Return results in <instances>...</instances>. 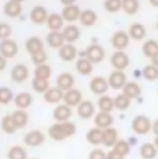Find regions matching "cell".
I'll return each instance as SVG.
<instances>
[{"mask_svg": "<svg viewBox=\"0 0 158 159\" xmlns=\"http://www.w3.org/2000/svg\"><path fill=\"white\" fill-rule=\"evenodd\" d=\"M148 2H150V4L153 7H158V0H148Z\"/></svg>", "mask_w": 158, "mask_h": 159, "instance_id": "9f6ffc18", "label": "cell"}, {"mask_svg": "<svg viewBox=\"0 0 158 159\" xmlns=\"http://www.w3.org/2000/svg\"><path fill=\"white\" fill-rule=\"evenodd\" d=\"M25 50L28 51L31 56L32 54L39 53V51H42V50H44L42 39L38 38V36H31V38H28L25 42Z\"/></svg>", "mask_w": 158, "mask_h": 159, "instance_id": "603a6c76", "label": "cell"}, {"mask_svg": "<svg viewBox=\"0 0 158 159\" xmlns=\"http://www.w3.org/2000/svg\"><path fill=\"white\" fill-rule=\"evenodd\" d=\"M60 2H61L63 6H71V4H75L77 0H60Z\"/></svg>", "mask_w": 158, "mask_h": 159, "instance_id": "db71d44e", "label": "cell"}, {"mask_svg": "<svg viewBox=\"0 0 158 159\" xmlns=\"http://www.w3.org/2000/svg\"><path fill=\"white\" fill-rule=\"evenodd\" d=\"M75 68H77L78 73H81V75H90L93 72V64L86 57H81L75 62Z\"/></svg>", "mask_w": 158, "mask_h": 159, "instance_id": "f1b7e54d", "label": "cell"}, {"mask_svg": "<svg viewBox=\"0 0 158 159\" xmlns=\"http://www.w3.org/2000/svg\"><path fill=\"white\" fill-rule=\"evenodd\" d=\"M79 21H81V24L83 26H93L97 22V14H96V11L90 10V8H87V10H83L81 13Z\"/></svg>", "mask_w": 158, "mask_h": 159, "instance_id": "4dcf8cb0", "label": "cell"}, {"mask_svg": "<svg viewBox=\"0 0 158 159\" xmlns=\"http://www.w3.org/2000/svg\"><path fill=\"white\" fill-rule=\"evenodd\" d=\"M87 159H107V154H105L103 149L100 148H95L90 151L89 154V158Z\"/></svg>", "mask_w": 158, "mask_h": 159, "instance_id": "681fc988", "label": "cell"}, {"mask_svg": "<svg viewBox=\"0 0 158 159\" xmlns=\"http://www.w3.org/2000/svg\"><path fill=\"white\" fill-rule=\"evenodd\" d=\"M111 65L114 71H123L129 65V57L125 51H115L111 56Z\"/></svg>", "mask_w": 158, "mask_h": 159, "instance_id": "52a82bcc", "label": "cell"}, {"mask_svg": "<svg viewBox=\"0 0 158 159\" xmlns=\"http://www.w3.org/2000/svg\"><path fill=\"white\" fill-rule=\"evenodd\" d=\"M122 93L130 100L137 98L142 93V87H140V84L136 83V82H128L125 84V87L122 89Z\"/></svg>", "mask_w": 158, "mask_h": 159, "instance_id": "83f0119b", "label": "cell"}, {"mask_svg": "<svg viewBox=\"0 0 158 159\" xmlns=\"http://www.w3.org/2000/svg\"><path fill=\"white\" fill-rule=\"evenodd\" d=\"M0 127H2V130L4 131L6 134H14L17 131V125L16 122H14L13 116L11 115H6L2 118V122H0Z\"/></svg>", "mask_w": 158, "mask_h": 159, "instance_id": "1f68e13d", "label": "cell"}, {"mask_svg": "<svg viewBox=\"0 0 158 159\" xmlns=\"http://www.w3.org/2000/svg\"><path fill=\"white\" fill-rule=\"evenodd\" d=\"M112 123H114V118L110 112H99L95 115V125L99 129L104 130L108 127H112Z\"/></svg>", "mask_w": 158, "mask_h": 159, "instance_id": "ac0fdd59", "label": "cell"}, {"mask_svg": "<svg viewBox=\"0 0 158 159\" xmlns=\"http://www.w3.org/2000/svg\"><path fill=\"white\" fill-rule=\"evenodd\" d=\"M47 44L53 48H60L61 46L65 44V39H64V35L61 30H50L47 33Z\"/></svg>", "mask_w": 158, "mask_h": 159, "instance_id": "ffe728a7", "label": "cell"}, {"mask_svg": "<svg viewBox=\"0 0 158 159\" xmlns=\"http://www.w3.org/2000/svg\"><path fill=\"white\" fill-rule=\"evenodd\" d=\"M32 89L39 94H44L46 91L50 89V83L49 80H44V79H39V78H33L32 80Z\"/></svg>", "mask_w": 158, "mask_h": 159, "instance_id": "ab89813d", "label": "cell"}, {"mask_svg": "<svg viewBox=\"0 0 158 159\" xmlns=\"http://www.w3.org/2000/svg\"><path fill=\"white\" fill-rule=\"evenodd\" d=\"M31 58H32V62L35 64L36 66L42 65V64H46V61H47V53L44 50H42V51H39V53H36V54H32Z\"/></svg>", "mask_w": 158, "mask_h": 159, "instance_id": "c3c4849f", "label": "cell"}, {"mask_svg": "<svg viewBox=\"0 0 158 159\" xmlns=\"http://www.w3.org/2000/svg\"><path fill=\"white\" fill-rule=\"evenodd\" d=\"M78 56V50L72 43H65L58 48V57L65 62H71Z\"/></svg>", "mask_w": 158, "mask_h": 159, "instance_id": "9a60e30c", "label": "cell"}, {"mask_svg": "<svg viewBox=\"0 0 158 159\" xmlns=\"http://www.w3.org/2000/svg\"><path fill=\"white\" fill-rule=\"evenodd\" d=\"M81 13H82V10L78 7L77 4H71V6H64L63 11H61V15H63L64 21L72 24V22H75V21L79 20Z\"/></svg>", "mask_w": 158, "mask_h": 159, "instance_id": "5bb4252c", "label": "cell"}, {"mask_svg": "<svg viewBox=\"0 0 158 159\" xmlns=\"http://www.w3.org/2000/svg\"><path fill=\"white\" fill-rule=\"evenodd\" d=\"M107 159H125V157H122L121 154H118L114 149H111L110 152H107Z\"/></svg>", "mask_w": 158, "mask_h": 159, "instance_id": "f907efd6", "label": "cell"}, {"mask_svg": "<svg viewBox=\"0 0 158 159\" xmlns=\"http://www.w3.org/2000/svg\"><path fill=\"white\" fill-rule=\"evenodd\" d=\"M43 98L47 104H51V105H58L60 102L64 100V91L61 89H58L57 86L50 87L46 93L43 94Z\"/></svg>", "mask_w": 158, "mask_h": 159, "instance_id": "4fadbf2b", "label": "cell"}, {"mask_svg": "<svg viewBox=\"0 0 158 159\" xmlns=\"http://www.w3.org/2000/svg\"><path fill=\"white\" fill-rule=\"evenodd\" d=\"M46 25L50 30H60L64 26V18L61 14L58 13H50L47 17Z\"/></svg>", "mask_w": 158, "mask_h": 159, "instance_id": "d4e9b609", "label": "cell"}, {"mask_svg": "<svg viewBox=\"0 0 158 159\" xmlns=\"http://www.w3.org/2000/svg\"><path fill=\"white\" fill-rule=\"evenodd\" d=\"M63 35H64V39H65V43H72L74 44L75 42L79 39V36H81V30L77 25H74V24H69V25H67L65 28H63Z\"/></svg>", "mask_w": 158, "mask_h": 159, "instance_id": "44dd1931", "label": "cell"}, {"mask_svg": "<svg viewBox=\"0 0 158 159\" xmlns=\"http://www.w3.org/2000/svg\"><path fill=\"white\" fill-rule=\"evenodd\" d=\"M157 29H158V22H157Z\"/></svg>", "mask_w": 158, "mask_h": 159, "instance_id": "91938a15", "label": "cell"}, {"mask_svg": "<svg viewBox=\"0 0 158 159\" xmlns=\"http://www.w3.org/2000/svg\"><path fill=\"white\" fill-rule=\"evenodd\" d=\"M97 107H99L100 112H110L115 108L114 105V98L110 96H100L99 97V101H97Z\"/></svg>", "mask_w": 158, "mask_h": 159, "instance_id": "d6a6232c", "label": "cell"}, {"mask_svg": "<svg viewBox=\"0 0 158 159\" xmlns=\"http://www.w3.org/2000/svg\"><path fill=\"white\" fill-rule=\"evenodd\" d=\"M104 8L108 13H118L119 10H122V0H105Z\"/></svg>", "mask_w": 158, "mask_h": 159, "instance_id": "f6af8a7d", "label": "cell"}, {"mask_svg": "<svg viewBox=\"0 0 158 159\" xmlns=\"http://www.w3.org/2000/svg\"><path fill=\"white\" fill-rule=\"evenodd\" d=\"M129 35L125 30H117L111 36V44L117 51H123L129 44Z\"/></svg>", "mask_w": 158, "mask_h": 159, "instance_id": "3957f363", "label": "cell"}, {"mask_svg": "<svg viewBox=\"0 0 158 159\" xmlns=\"http://www.w3.org/2000/svg\"><path fill=\"white\" fill-rule=\"evenodd\" d=\"M61 126H63L64 134H65V137H67V139H68V137H72L75 133H77V125H75L74 122H71V120L63 122V123H61Z\"/></svg>", "mask_w": 158, "mask_h": 159, "instance_id": "bcb514c9", "label": "cell"}, {"mask_svg": "<svg viewBox=\"0 0 158 159\" xmlns=\"http://www.w3.org/2000/svg\"><path fill=\"white\" fill-rule=\"evenodd\" d=\"M49 136H50V139L54 140V141H63V140L67 139L65 134H64L61 123H58V122H56L54 125H51V126L49 127Z\"/></svg>", "mask_w": 158, "mask_h": 159, "instance_id": "836d02e7", "label": "cell"}, {"mask_svg": "<svg viewBox=\"0 0 158 159\" xmlns=\"http://www.w3.org/2000/svg\"><path fill=\"white\" fill-rule=\"evenodd\" d=\"M151 64H153V65H156L157 68H158V53L153 58H151Z\"/></svg>", "mask_w": 158, "mask_h": 159, "instance_id": "11a10c76", "label": "cell"}, {"mask_svg": "<svg viewBox=\"0 0 158 159\" xmlns=\"http://www.w3.org/2000/svg\"><path fill=\"white\" fill-rule=\"evenodd\" d=\"M46 140L44 134L40 130H31L24 136V144L28 147H39Z\"/></svg>", "mask_w": 158, "mask_h": 159, "instance_id": "8fae6325", "label": "cell"}, {"mask_svg": "<svg viewBox=\"0 0 158 159\" xmlns=\"http://www.w3.org/2000/svg\"><path fill=\"white\" fill-rule=\"evenodd\" d=\"M7 158L8 159H28V155H26V151L24 147L13 145V147H10V149H8Z\"/></svg>", "mask_w": 158, "mask_h": 159, "instance_id": "74e56055", "label": "cell"}, {"mask_svg": "<svg viewBox=\"0 0 158 159\" xmlns=\"http://www.w3.org/2000/svg\"><path fill=\"white\" fill-rule=\"evenodd\" d=\"M139 154H140V157L143 159H156L158 149H157V147L154 145V143H144V144L140 145Z\"/></svg>", "mask_w": 158, "mask_h": 159, "instance_id": "4316f807", "label": "cell"}, {"mask_svg": "<svg viewBox=\"0 0 158 159\" xmlns=\"http://www.w3.org/2000/svg\"><path fill=\"white\" fill-rule=\"evenodd\" d=\"M29 76V69L25 64H16V65L11 68V72H10V78L13 82L16 83H22L28 79Z\"/></svg>", "mask_w": 158, "mask_h": 159, "instance_id": "8992f818", "label": "cell"}, {"mask_svg": "<svg viewBox=\"0 0 158 159\" xmlns=\"http://www.w3.org/2000/svg\"><path fill=\"white\" fill-rule=\"evenodd\" d=\"M18 53V43L11 39H6V40H0V54L4 58H13Z\"/></svg>", "mask_w": 158, "mask_h": 159, "instance_id": "ba28073f", "label": "cell"}, {"mask_svg": "<svg viewBox=\"0 0 158 159\" xmlns=\"http://www.w3.org/2000/svg\"><path fill=\"white\" fill-rule=\"evenodd\" d=\"M154 145H156L157 149H158V137H156V139H154Z\"/></svg>", "mask_w": 158, "mask_h": 159, "instance_id": "6f0895ef", "label": "cell"}, {"mask_svg": "<svg viewBox=\"0 0 158 159\" xmlns=\"http://www.w3.org/2000/svg\"><path fill=\"white\" fill-rule=\"evenodd\" d=\"M32 102H33V97L26 91H21L14 97V104H16L17 109H24L25 111L26 108H29L32 105Z\"/></svg>", "mask_w": 158, "mask_h": 159, "instance_id": "7402d4cb", "label": "cell"}, {"mask_svg": "<svg viewBox=\"0 0 158 159\" xmlns=\"http://www.w3.org/2000/svg\"><path fill=\"white\" fill-rule=\"evenodd\" d=\"M139 7H140L139 0H122V10L129 15H133L137 13Z\"/></svg>", "mask_w": 158, "mask_h": 159, "instance_id": "60d3db41", "label": "cell"}, {"mask_svg": "<svg viewBox=\"0 0 158 159\" xmlns=\"http://www.w3.org/2000/svg\"><path fill=\"white\" fill-rule=\"evenodd\" d=\"M64 104H67L68 107H78L79 104H81L83 100H82V93L81 90H78V89H71V90L65 91L64 93Z\"/></svg>", "mask_w": 158, "mask_h": 159, "instance_id": "e0dca14e", "label": "cell"}, {"mask_svg": "<svg viewBox=\"0 0 158 159\" xmlns=\"http://www.w3.org/2000/svg\"><path fill=\"white\" fill-rule=\"evenodd\" d=\"M86 140L90 145H100L103 143V130L99 127H93L86 133Z\"/></svg>", "mask_w": 158, "mask_h": 159, "instance_id": "f546056e", "label": "cell"}, {"mask_svg": "<svg viewBox=\"0 0 158 159\" xmlns=\"http://www.w3.org/2000/svg\"><path fill=\"white\" fill-rule=\"evenodd\" d=\"M85 57H86L92 64H99V62H101V61L104 60L105 51L100 44L93 43V44H90L86 50H85Z\"/></svg>", "mask_w": 158, "mask_h": 159, "instance_id": "7a4b0ae2", "label": "cell"}, {"mask_svg": "<svg viewBox=\"0 0 158 159\" xmlns=\"http://www.w3.org/2000/svg\"><path fill=\"white\" fill-rule=\"evenodd\" d=\"M119 140V136H118V131L114 127H108V129L103 130V143L101 144L107 148H112L117 141Z\"/></svg>", "mask_w": 158, "mask_h": 159, "instance_id": "d6986e66", "label": "cell"}, {"mask_svg": "<svg viewBox=\"0 0 158 159\" xmlns=\"http://www.w3.org/2000/svg\"><path fill=\"white\" fill-rule=\"evenodd\" d=\"M71 116H72V108L68 107L67 104H58V105H56V108H54V111H53L54 120L58 122V123L69 120Z\"/></svg>", "mask_w": 158, "mask_h": 159, "instance_id": "7c38bea8", "label": "cell"}, {"mask_svg": "<svg viewBox=\"0 0 158 159\" xmlns=\"http://www.w3.org/2000/svg\"><path fill=\"white\" fill-rule=\"evenodd\" d=\"M13 29H11L10 24L7 22H0V40H6V39H10Z\"/></svg>", "mask_w": 158, "mask_h": 159, "instance_id": "7dc6e473", "label": "cell"}, {"mask_svg": "<svg viewBox=\"0 0 158 159\" xmlns=\"http://www.w3.org/2000/svg\"><path fill=\"white\" fill-rule=\"evenodd\" d=\"M107 80H108V86L114 89V90H122L125 87V84L128 83L126 75L123 73V71H112Z\"/></svg>", "mask_w": 158, "mask_h": 159, "instance_id": "5b68a950", "label": "cell"}, {"mask_svg": "<svg viewBox=\"0 0 158 159\" xmlns=\"http://www.w3.org/2000/svg\"><path fill=\"white\" fill-rule=\"evenodd\" d=\"M130 39L139 42V40H143L146 38V28L143 24H139V22H135L129 26V32H128Z\"/></svg>", "mask_w": 158, "mask_h": 159, "instance_id": "484cf974", "label": "cell"}, {"mask_svg": "<svg viewBox=\"0 0 158 159\" xmlns=\"http://www.w3.org/2000/svg\"><path fill=\"white\" fill-rule=\"evenodd\" d=\"M142 50H143V54H144V57L153 58L158 53V42L157 40H153V39H148V40L144 42Z\"/></svg>", "mask_w": 158, "mask_h": 159, "instance_id": "d590c367", "label": "cell"}, {"mask_svg": "<svg viewBox=\"0 0 158 159\" xmlns=\"http://www.w3.org/2000/svg\"><path fill=\"white\" fill-rule=\"evenodd\" d=\"M6 66H7V58H4L2 54H0V72L4 71Z\"/></svg>", "mask_w": 158, "mask_h": 159, "instance_id": "816d5d0a", "label": "cell"}, {"mask_svg": "<svg viewBox=\"0 0 158 159\" xmlns=\"http://www.w3.org/2000/svg\"><path fill=\"white\" fill-rule=\"evenodd\" d=\"M143 76L147 80H157L158 79V68L153 64L150 65H146L144 69H143Z\"/></svg>", "mask_w": 158, "mask_h": 159, "instance_id": "ee69618b", "label": "cell"}, {"mask_svg": "<svg viewBox=\"0 0 158 159\" xmlns=\"http://www.w3.org/2000/svg\"><path fill=\"white\" fill-rule=\"evenodd\" d=\"M47 17H49V13L46 7H43V6H35L31 10V14H29L31 21L33 24H36V25L44 24L47 21Z\"/></svg>", "mask_w": 158, "mask_h": 159, "instance_id": "2e32d148", "label": "cell"}, {"mask_svg": "<svg viewBox=\"0 0 158 159\" xmlns=\"http://www.w3.org/2000/svg\"><path fill=\"white\" fill-rule=\"evenodd\" d=\"M51 66L49 64H42V65H38L33 71V75L35 78H39V79H44V80H49L51 78Z\"/></svg>", "mask_w": 158, "mask_h": 159, "instance_id": "8d00e7d4", "label": "cell"}, {"mask_svg": "<svg viewBox=\"0 0 158 159\" xmlns=\"http://www.w3.org/2000/svg\"><path fill=\"white\" fill-rule=\"evenodd\" d=\"M77 114L81 119H90L96 115V105L90 100H83L77 107Z\"/></svg>", "mask_w": 158, "mask_h": 159, "instance_id": "9c48e42d", "label": "cell"}, {"mask_svg": "<svg viewBox=\"0 0 158 159\" xmlns=\"http://www.w3.org/2000/svg\"><path fill=\"white\" fill-rule=\"evenodd\" d=\"M151 126H153L151 120L144 115L136 116L132 120V129L136 134H139V136H144L148 131H151Z\"/></svg>", "mask_w": 158, "mask_h": 159, "instance_id": "6da1fadb", "label": "cell"}, {"mask_svg": "<svg viewBox=\"0 0 158 159\" xmlns=\"http://www.w3.org/2000/svg\"><path fill=\"white\" fill-rule=\"evenodd\" d=\"M112 149H114L115 152H118V154H121L122 157L126 158V155L130 152V144L126 141V140H118L117 144L112 147Z\"/></svg>", "mask_w": 158, "mask_h": 159, "instance_id": "b9f144b4", "label": "cell"}, {"mask_svg": "<svg viewBox=\"0 0 158 159\" xmlns=\"http://www.w3.org/2000/svg\"><path fill=\"white\" fill-rule=\"evenodd\" d=\"M11 100H14V94L11 91V89L6 86H0V104L7 105Z\"/></svg>", "mask_w": 158, "mask_h": 159, "instance_id": "7bdbcfd3", "label": "cell"}, {"mask_svg": "<svg viewBox=\"0 0 158 159\" xmlns=\"http://www.w3.org/2000/svg\"><path fill=\"white\" fill-rule=\"evenodd\" d=\"M74 84H75V78H74V75L69 72L60 73L56 79V86L58 89H61L64 93L71 90V89H74Z\"/></svg>", "mask_w": 158, "mask_h": 159, "instance_id": "30bf717a", "label": "cell"}, {"mask_svg": "<svg viewBox=\"0 0 158 159\" xmlns=\"http://www.w3.org/2000/svg\"><path fill=\"white\" fill-rule=\"evenodd\" d=\"M89 87H90V91L96 96H104L108 90V80L103 76H95V78L90 80L89 83Z\"/></svg>", "mask_w": 158, "mask_h": 159, "instance_id": "277c9868", "label": "cell"}, {"mask_svg": "<svg viewBox=\"0 0 158 159\" xmlns=\"http://www.w3.org/2000/svg\"><path fill=\"white\" fill-rule=\"evenodd\" d=\"M11 2H17V3H22L24 0H11Z\"/></svg>", "mask_w": 158, "mask_h": 159, "instance_id": "680465c9", "label": "cell"}, {"mask_svg": "<svg viewBox=\"0 0 158 159\" xmlns=\"http://www.w3.org/2000/svg\"><path fill=\"white\" fill-rule=\"evenodd\" d=\"M11 116H13V119H14V122H16L18 129L25 127L26 125H28L29 116H28V114H26V111H24V109H16V111L11 114Z\"/></svg>", "mask_w": 158, "mask_h": 159, "instance_id": "e575fe53", "label": "cell"}, {"mask_svg": "<svg viewBox=\"0 0 158 159\" xmlns=\"http://www.w3.org/2000/svg\"><path fill=\"white\" fill-rule=\"evenodd\" d=\"M130 102H132V100L128 98L123 93L118 94L117 97L114 98V105L117 109H119V111H126L128 108L130 107Z\"/></svg>", "mask_w": 158, "mask_h": 159, "instance_id": "f35d334b", "label": "cell"}, {"mask_svg": "<svg viewBox=\"0 0 158 159\" xmlns=\"http://www.w3.org/2000/svg\"><path fill=\"white\" fill-rule=\"evenodd\" d=\"M3 13H4V15L8 18H17V17H20L21 13H22V6H21V3L8 0V2L4 4V7H3Z\"/></svg>", "mask_w": 158, "mask_h": 159, "instance_id": "cb8c5ba5", "label": "cell"}, {"mask_svg": "<svg viewBox=\"0 0 158 159\" xmlns=\"http://www.w3.org/2000/svg\"><path fill=\"white\" fill-rule=\"evenodd\" d=\"M151 131L154 133V136L158 137V119H156V120L153 122V126H151Z\"/></svg>", "mask_w": 158, "mask_h": 159, "instance_id": "f5cc1de1", "label": "cell"}]
</instances>
